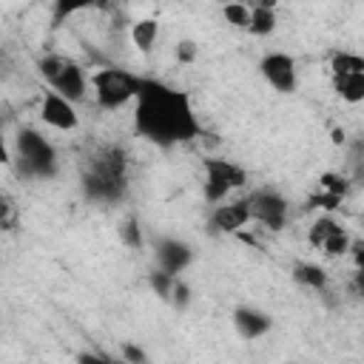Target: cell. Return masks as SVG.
I'll list each match as a JSON object with an SVG mask.
<instances>
[{"instance_id": "cell-21", "label": "cell", "mask_w": 364, "mask_h": 364, "mask_svg": "<svg viewBox=\"0 0 364 364\" xmlns=\"http://www.w3.org/2000/svg\"><path fill=\"white\" fill-rule=\"evenodd\" d=\"M350 245H353V239H350V233L341 228L338 233H333L330 239H327V245L321 247L327 256H344V253H350Z\"/></svg>"}, {"instance_id": "cell-2", "label": "cell", "mask_w": 364, "mask_h": 364, "mask_svg": "<svg viewBox=\"0 0 364 364\" xmlns=\"http://www.w3.org/2000/svg\"><path fill=\"white\" fill-rule=\"evenodd\" d=\"M128 173V154L119 145H100L91 151L82 168V188L91 199L117 202L125 193Z\"/></svg>"}, {"instance_id": "cell-15", "label": "cell", "mask_w": 364, "mask_h": 364, "mask_svg": "<svg viewBox=\"0 0 364 364\" xmlns=\"http://www.w3.org/2000/svg\"><path fill=\"white\" fill-rule=\"evenodd\" d=\"M330 74L333 77H350V74H364V57L353 51H336L330 57Z\"/></svg>"}, {"instance_id": "cell-5", "label": "cell", "mask_w": 364, "mask_h": 364, "mask_svg": "<svg viewBox=\"0 0 364 364\" xmlns=\"http://www.w3.org/2000/svg\"><path fill=\"white\" fill-rule=\"evenodd\" d=\"M94 100L102 111H117L125 102L136 100V77L122 68H100L91 74Z\"/></svg>"}, {"instance_id": "cell-1", "label": "cell", "mask_w": 364, "mask_h": 364, "mask_svg": "<svg viewBox=\"0 0 364 364\" xmlns=\"http://www.w3.org/2000/svg\"><path fill=\"white\" fill-rule=\"evenodd\" d=\"M134 128L139 136L162 148L202 136V125L191 108L188 94L148 77H136Z\"/></svg>"}, {"instance_id": "cell-25", "label": "cell", "mask_w": 364, "mask_h": 364, "mask_svg": "<svg viewBox=\"0 0 364 364\" xmlns=\"http://www.w3.org/2000/svg\"><path fill=\"white\" fill-rule=\"evenodd\" d=\"M122 358H125V364H151L145 350L136 347V344H122Z\"/></svg>"}, {"instance_id": "cell-18", "label": "cell", "mask_w": 364, "mask_h": 364, "mask_svg": "<svg viewBox=\"0 0 364 364\" xmlns=\"http://www.w3.org/2000/svg\"><path fill=\"white\" fill-rule=\"evenodd\" d=\"M293 273H296V279H299L301 284H307V287H313V290H324V287H327V273H324V267H318V264L299 262V264L293 267Z\"/></svg>"}, {"instance_id": "cell-27", "label": "cell", "mask_w": 364, "mask_h": 364, "mask_svg": "<svg viewBox=\"0 0 364 364\" xmlns=\"http://www.w3.org/2000/svg\"><path fill=\"white\" fill-rule=\"evenodd\" d=\"M173 301H176V307H185L191 301V287L185 282H176L173 284Z\"/></svg>"}, {"instance_id": "cell-23", "label": "cell", "mask_w": 364, "mask_h": 364, "mask_svg": "<svg viewBox=\"0 0 364 364\" xmlns=\"http://www.w3.org/2000/svg\"><path fill=\"white\" fill-rule=\"evenodd\" d=\"M119 239H122L128 247L139 250V247H142V230H139V222H136V219H125V222L119 225Z\"/></svg>"}, {"instance_id": "cell-8", "label": "cell", "mask_w": 364, "mask_h": 364, "mask_svg": "<svg viewBox=\"0 0 364 364\" xmlns=\"http://www.w3.org/2000/svg\"><path fill=\"white\" fill-rule=\"evenodd\" d=\"M259 71L267 80V85H273L282 94H287V91L296 88V60L290 54H284V51L264 54L262 63H259Z\"/></svg>"}, {"instance_id": "cell-3", "label": "cell", "mask_w": 364, "mask_h": 364, "mask_svg": "<svg viewBox=\"0 0 364 364\" xmlns=\"http://www.w3.org/2000/svg\"><path fill=\"white\" fill-rule=\"evenodd\" d=\"M37 65H40L43 80H46L60 97H65L68 102H80V100H85L88 80H85V71H82L74 60L60 57V54H46Z\"/></svg>"}, {"instance_id": "cell-17", "label": "cell", "mask_w": 364, "mask_h": 364, "mask_svg": "<svg viewBox=\"0 0 364 364\" xmlns=\"http://www.w3.org/2000/svg\"><path fill=\"white\" fill-rule=\"evenodd\" d=\"M341 230V225L333 219V216H318L310 228H307V242H310V247H324L327 245V239L333 236V233H338Z\"/></svg>"}, {"instance_id": "cell-11", "label": "cell", "mask_w": 364, "mask_h": 364, "mask_svg": "<svg viewBox=\"0 0 364 364\" xmlns=\"http://www.w3.org/2000/svg\"><path fill=\"white\" fill-rule=\"evenodd\" d=\"M193 259V250L185 245V242H176V239H159L156 242V262H159V270L176 276L182 273Z\"/></svg>"}, {"instance_id": "cell-7", "label": "cell", "mask_w": 364, "mask_h": 364, "mask_svg": "<svg viewBox=\"0 0 364 364\" xmlns=\"http://www.w3.org/2000/svg\"><path fill=\"white\" fill-rule=\"evenodd\" d=\"M247 208H250V219L264 225L267 230H282L287 222V199L276 191H253L247 196Z\"/></svg>"}, {"instance_id": "cell-19", "label": "cell", "mask_w": 364, "mask_h": 364, "mask_svg": "<svg viewBox=\"0 0 364 364\" xmlns=\"http://www.w3.org/2000/svg\"><path fill=\"white\" fill-rule=\"evenodd\" d=\"M148 284H151V290H154L159 299H171V296H173L176 276H171V273H165V270H154V273L148 276Z\"/></svg>"}, {"instance_id": "cell-33", "label": "cell", "mask_w": 364, "mask_h": 364, "mask_svg": "<svg viewBox=\"0 0 364 364\" xmlns=\"http://www.w3.org/2000/svg\"><path fill=\"white\" fill-rule=\"evenodd\" d=\"M361 222H364V216H361Z\"/></svg>"}, {"instance_id": "cell-29", "label": "cell", "mask_w": 364, "mask_h": 364, "mask_svg": "<svg viewBox=\"0 0 364 364\" xmlns=\"http://www.w3.org/2000/svg\"><path fill=\"white\" fill-rule=\"evenodd\" d=\"M77 364H114V361H108L105 355H97V353H80Z\"/></svg>"}, {"instance_id": "cell-13", "label": "cell", "mask_w": 364, "mask_h": 364, "mask_svg": "<svg viewBox=\"0 0 364 364\" xmlns=\"http://www.w3.org/2000/svg\"><path fill=\"white\" fill-rule=\"evenodd\" d=\"M273 28H276V9H273V3H256V6H250V26H247V31L250 34H256V37H267V34H273Z\"/></svg>"}, {"instance_id": "cell-32", "label": "cell", "mask_w": 364, "mask_h": 364, "mask_svg": "<svg viewBox=\"0 0 364 364\" xmlns=\"http://www.w3.org/2000/svg\"><path fill=\"white\" fill-rule=\"evenodd\" d=\"M333 142H336V145H341V142H344V131H338V128H336V131H333Z\"/></svg>"}, {"instance_id": "cell-22", "label": "cell", "mask_w": 364, "mask_h": 364, "mask_svg": "<svg viewBox=\"0 0 364 364\" xmlns=\"http://www.w3.org/2000/svg\"><path fill=\"white\" fill-rule=\"evenodd\" d=\"M318 185H321V191H327V193H333V196H344L347 191H350V182L344 179V176H338V173H321V179H318Z\"/></svg>"}, {"instance_id": "cell-12", "label": "cell", "mask_w": 364, "mask_h": 364, "mask_svg": "<svg viewBox=\"0 0 364 364\" xmlns=\"http://www.w3.org/2000/svg\"><path fill=\"white\" fill-rule=\"evenodd\" d=\"M233 327L239 330L242 338H250L253 341V338L264 336L273 327V318H267L264 313H259L253 307H236L233 310Z\"/></svg>"}, {"instance_id": "cell-28", "label": "cell", "mask_w": 364, "mask_h": 364, "mask_svg": "<svg viewBox=\"0 0 364 364\" xmlns=\"http://www.w3.org/2000/svg\"><path fill=\"white\" fill-rule=\"evenodd\" d=\"M350 256H353L355 267L364 270V242H353V245H350Z\"/></svg>"}, {"instance_id": "cell-24", "label": "cell", "mask_w": 364, "mask_h": 364, "mask_svg": "<svg viewBox=\"0 0 364 364\" xmlns=\"http://www.w3.org/2000/svg\"><path fill=\"white\" fill-rule=\"evenodd\" d=\"M307 208L336 210V208H341V199H338V196H333V193H327V191H321V193H313V196L307 199Z\"/></svg>"}, {"instance_id": "cell-10", "label": "cell", "mask_w": 364, "mask_h": 364, "mask_svg": "<svg viewBox=\"0 0 364 364\" xmlns=\"http://www.w3.org/2000/svg\"><path fill=\"white\" fill-rule=\"evenodd\" d=\"M250 222V208L247 199H236V202H225L216 205L210 213V225L219 233H242V228Z\"/></svg>"}, {"instance_id": "cell-30", "label": "cell", "mask_w": 364, "mask_h": 364, "mask_svg": "<svg viewBox=\"0 0 364 364\" xmlns=\"http://www.w3.org/2000/svg\"><path fill=\"white\" fill-rule=\"evenodd\" d=\"M11 216H14V205H11L9 196H3V228H6V230L11 228Z\"/></svg>"}, {"instance_id": "cell-4", "label": "cell", "mask_w": 364, "mask_h": 364, "mask_svg": "<svg viewBox=\"0 0 364 364\" xmlns=\"http://www.w3.org/2000/svg\"><path fill=\"white\" fill-rule=\"evenodd\" d=\"M14 151L20 168L28 176H51L57 171V151L54 145L34 128H20L14 136Z\"/></svg>"}, {"instance_id": "cell-6", "label": "cell", "mask_w": 364, "mask_h": 364, "mask_svg": "<svg viewBox=\"0 0 364 364\" xmlns=\"http://www.w3.org/2000/svg\"><path fill=\"white\" fill-rule=\"evenodd\" d=\"M205 199L208 202H222L230 191L245 188L247 173L245 168H239L230 159H219V156H205Z\"/></svg>"}, {"instance_id": "cell-31", "label": "cell", "mask_w": 364, "mask_h": 364, "mask_svg": "<svg viewBox=\"0 0 364 364\" xmlns=\"http://www.w3.org/2000/svg\"><path fill=\"white\" fill-rule=\"evenodd\" d=\"M353 287L364 296V270H355V276H353Z\"/></svg>"}, {"instance_id": "cell-16", "label": "cell", "mask_w": 364, "mask_h": 364, "mask_svg": "<svg viewBox=\"0 0 364 364\" xmlns=\"http://www.w3.org/2000/svg\"><path fill=\"white\" fill-rule=\"evenodd\" d=\"M333 88L344 102H361L364 100V74L350 77H333Z\"/></svg>"}, {"instance_id": "cell-14", "label": "cell", "mask_w": 364, "mask_h": 364, "mask_svg": "<svg viewBox=\"0 0 364 364\" xmlns=\"http://www.w3.org/2000/svg\"><path fill=\"white\" fill-rule=\"evenodd\" d=\"M156 37H159V23H156L154 17H142V20H134V23H131V43H134L142 54H151Z\"/></svg>"}, {"instance_id": "cell-9", "label": "cell", "mask_w": 364, "mask_h": 364, "mask_svg": "<svg viewBox=\"0 0 364 364\" xmlns=\"http://www.w3.org/2000/svg\"><path fill=\"white\" fill-rule=\"evenodd\" d=\"M40 119L57 131H74L80 125V117H77V108L74 102H68L65 97H60L57 91H48L43 97V105H40Z\"/></svg>"}, {"instance_id": "cell-26", "label": "cell", "mask_w": 364, "mask_h": 364, "mask_svg": "<svg viewBox=\"0 0 364 364\" xmlns=\"http://www.w3.org/2000/svg\"><path fill=\"white\" fill-rule=\"evenodd\" d=\"M176 60L179 63H193L196 60V43L193 40H179L176 43Z\"/></svg>"}, {"instance_id": "cell-20", "label": "cell", "mask_w": 364, "mask_h": 364, "mask_svg": "<svg viewBox=\"0 0 364 364\" xmlns=\"http://www.w3.org/2000/svg\"><path fill=\"white\" fill-rule=\"evenodd\" d=\"M222 17L233 26V28H247L250 26V9L245 3H228L222 9Z\"/></svg>"}, {"instance_id": "cell-34", "label": "cell", "mask_w": 364, "mask_h": 364, "mask_svg": "<svg viewBox=\"0 0 364 364\" xmlns=\"http://www.w3.org/2000/svg\"><path fill=\"white\" fill-rule=\"evenodd\" d=\"M122 364H125V361H122Z\"/></svg>"}]
</instances>
